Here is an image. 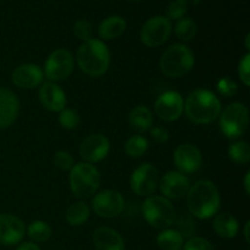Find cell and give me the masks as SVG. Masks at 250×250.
<instances>
[{
  "label": "cell",
  "mask_w": 250,
  "mask_h": 250,
  "mask_svg": "<svg viewBox=\"0 0 250 250\" xmlns=\"http://www.w3.org/2000/svg\"><path fill=\"white\" fill-rule=\"evenodd\" d=\"M188 212L197 219L207 220L219 212L221 198L217 187L209 180H200L190 186L187 193Z\"/></svg>",
  "instance_id": "obj_1"
},
{
  "label": "cell",
  "mask_w": 250,
  "mask_h": 250,
  "mask_svg": "<svg viewBox=\"0 0 250 250\" xmlns=\"http://www.w3.org/2000/svg\"><path fill=\"white\" fill-rule=\"evenodd\" d=\"M244 190H246V194L249 195L250 194V172L248 171L244 177Z\"/></svg>",
  "instance_id": "obj_40"
},
{
  "label": "cell",
  "mask_w": 250,
  "mask_h": 250,
  "mask_svg": "<svg viewBox=\"0 0 250 250\" xmlns=\"http://www.w3.org/2000/svg\"><path fill=\"white\" fill-rule=\"evenodd\" d=\"M126 20L119 15H111L100 22L98 27V34L103 41H114L124 34L126 31Z\"/></svg>",
  "instance_id": "obj_21"
},
{
  "label": "cell",
  "mask_w": 250,
  "mask_h": 250,
  "mask_svg": "<svg viewBox=\"0 0 250 250\" xmlns=\"http://www.w3.org/2000/svg\"><path fill=\"white\" fill-rule=\"evenodd\" d=\"M173 163L178 172L192 175L202 167L203 156L199 149L193 144H181L173 153Z\"/></svg>",
  "instance_id": "obj_14"
},
{
  "label": "cell",
  "mask_w": 250,
  "mask_h": 250,
  "mask_svg": "<svg viewBox=\"0 0 250 250\" xmlns=\"http://www.w3.org/2000/svg\"><path fill=\"white\" fill-rule=\"evenodd\" d=\"M172 225L175 226L173 229L177 231L183 239H189L194 237L195 231H197V222H195L194 216L188 211H183L176 215Z\"/></svg>",
  "instance_id": "obj_25"
},
{
  "label": "cell",
  "mask_w": 250,
  "mask_h": 250,
  "mask_svg": "<svg viewBox=\"0 0 250 250\" xmlns=\"http://www.w3.org/2000/svg\"><path fill=\"white\" fill-rule=\"evenodd\" d=\"M159 188L164 198L177 200L186 197L190 188L188 177L178 171H168L159 180Z\"/></svg>",
  "instance_id": "obj_15"
},
{
  "label": "cell",
  "mask_w": 250,
  "mask_h": 250,
  "mask_svg": "<svg viewBox=\"0 0 250 250\" xmlns=\"http://www.w3.org/2000/svg\"><path fill=\"white\" fill-rule=\"evenodd\" d=\"M128 1H131V2H137V1H141V0H128Z\"/></svg>",
  "instance_id": "obj_43"
},
{
  "label": "cell",
  "mask_w": 250,
  "mask_h": 250,
  "mask_svg": "<svg viewBox=\"0 0 250 250\" xmlns=\"http://www.w3.org/2000/svg\"><path fill=\"white\" fill-rule=\"evenodd\" d=\"M44 72L36 63H22L11 73V81L21 89H33L43 83Z\"/></svg>",
  "instance_id": "obj_17"
},
{
  "label": "cell",
  "mask_w": 250,
  "mask_h": 250,
  "mask_svg": "<svg viewBox=\"0 0 250 250\" xmlns=\"http://www.w3.org/2000/svg\"><path fill=\"white\" fill-rule=\"evenodd\" d=\"M149 143L143 136H132L125 144V153L129 158H141L146 153Z\"/></svg>",
  "instance_id": "obj_29"
},
{
  "label": "cell",
  "mask_w": 250,
  "mask_h": 250,
  "mask_svg": "<svg viewBox=\"0 0 250 250\" xmlns=\"http://www.w3.org/2000/svg\"><path fill=\"white\" fill-rule=\"evenodd\" d=\"M16 250H41V248L38 244L33 243V242H24V243L20 244Z\"/></svg>",
  "instance_id": "obj_39"
},
{
  "label": "cell",
  "mask_w": 250,
  "mask_h": 250,
  "mask_svg": "<svg viewBox=\"0 0 250 250\" xmlns=\"http://www.w3.org/2000/svg\"><path fill=\"white\" fill-rule=\"evenodd\" d=\"M76 61L82 72L90 77L105 75L110 66V51L100 39L83 42L76 53Z\"/></svg>",
  "instance_id": "obj_3"
},
{
  "label": "cell",
  "mask_w": 250,
  "mask_h": 250,
  "mask_svg": "<svg viewBox=\"0 0 250 250\" xmlns=\"http://www.w3.org/2000/svg\"><path fill=\"white\" fill-rule=\"evenodd\" d=\"M102 177L93 164L78 163L70 171V187L75 197L84 200L98 192Z\"/></svg>",
  "instance_id": "obj_5"
},
{
  "label": "cell",
  "mask_w": 250,
  "mask_h": 250,
  "mask_svg": "<svg viewBox=\"0 0 250 250\" xmlns=\"http://www.w3.org/2000/svg\"><path fill=\"white\" fill-rule=\"evenodd\" d=\"M238 73H239V77H241L242 82L244 83V85L249 87L250 84V77H249V73H250V54H246V55L242 58V60L239 61V65H238Z\"/></svg>",
  "instance_id": "obj_37"
},
{
  "label": "cell",
  "mask_w": 250,
  "mask_h": 250,
  "mask_svg": "<svg viewBox=\"0 0 250 250\" xmlns=\"http://www.w3.org/2000/svg\"><path fill=\"white\" fill-rule=\"evenodd\" d=\"M90 209L84 200H78L71 204L66 210V221L71 226H82L89 219Z\"/></svg>",
  "instance_id": "obj_24"
},
{
  "label": "cell",
  "mask_w": 250,
  "mask_h": 250,
  "mask_svg": "<svg viewBox=\"0 0 250 250\" xmlns=\"http://www.w3.org/2000/svg\"><path fill=\"white\" fill-rule=\"evenodd\" d=\"M188 119L197 125L214 122L222 111L219 98L208 89H195L185 102V110Z\"/></svg>",
  "instance_id": "obj_2"
},
{
  "label": "cell",
  "mask_w": 250,
  "mask_h": 250,
  "mask_svg": "<svg viewBox=\"0 0 250 250\" xmlns=\"http://www.w3.org/2000/svg\"><path fill=\"white\" fill-rule=\"evenodd\" d=\"M249 226H250V222L247 221L246 225H244V237H246V241L250 242V237H249Z\"/></svg>",
  "instance_id": "obj_41"
},
{
  "label": "cell",
  "mask_w": 250,
  "mask_h": 250,
  "mask_svg": "<svg viewBox=\"0 0 250 250\" xmlns=\"http://www.w3.org/2000/svg\"><path fill=\"white\" fill-rule=\"evenodd\" d=\"M53 164L56 168L61 171H71V168L75 165V160H73L72 155L67 151L60 150L55 153L53 158Z\"/></svg>",
  "instance_id": "obj_34"
},
{
  "label": "cell",
  "mask_w": 250,
  "mask_h": 250,
  "mask_svg": "<svg viewBox=\"0 0 250 250\" xmlns=\"http://www.w3.org/2000/svg\"><path fill=\"white\" fill-rule=\"evenodd\" d=\"M51 233L53 231L48 222L42 221V220L33 221L27 227V234L33 243H44V242L49 241Z\"/></svg>",
  "instance_id": "obj_27"
},
{
  "label": "cell",
  "mask_w": 250,
  "mask_h": 250,
  "mask_svg": "<svg viewBox=\"0 0 250 250\" xmlns=\"http://www.w3.org/2000/svg\"><path fill=\"white\" fill-rule=\"evenodd\" d=\"M92 208L95 214L103 219L117 217L125 208V199L122 194L114 189H104L95 193L92 200Z\"/></svg>",
  "instance_id": "obj_11"
},
{
  "label": "cell",
  "mask_w": 250,
  "mask_h": 250,
  "mask_svg": "<svg viewBox=\"0 0 250 250\" xmlns=\"http://www.w3.org/2000/svg\"><path fill=\"white\" fill-rule=\"evenodd\" d=\"M128 124L137 132L149 131L153 126V112L149 107L138 105L129 112Z\"/></svg>",
  "instance_id": "obj_22"
},
{
  "label": "cell",
  "mask_w": 250,
  "mask_h": 250,
  "mask_svg": "<svg viewBox=\"0 0 250 250\" xmlns=\"http://www.w3.org/2000/svg\"><path fill=\"white\" fill-rule=\"evenodd\" d=\"M172 24L166 16H153L143 24L141 29V41L148 48L160 46L170 38Z\"/></svg>",
  "instance_id": "obj_9"
},
{
  "label": "cell",
  "mask_w": 250,
  "mask_h": 250,
  "mask_svg": "<svg viewBox=\"0 0 250 250\" xmlns=\"http://www.w3.org/2000/svg\"><path fill=\"white\" fill-rule=\"evenodd\" d=\"M73 34L77 37L80 41L87 42L93 38V26L87 20H78L73 24Z\"/></svg>",
  "instance_id": "obj_33"
},
{
  "label": "cell",
  "mask_w": 250,
  "mask_h": 250,
  "mask_svg": "<svg viewBox=\"0 0 250 250\" xmlns=\"http://www.w3.org/2000/svg\"><path fill=\"white\" fill-rule=\"evenodd\" d=\"M249 41H250V34L248 33V34H247V36H246V49H247V50H250Z\"/></svg>",
  "instance_id": "obj_42"
},
{
  "label": "cell",
  "mask_w": 250,
  "mask_h": 250,
  "mask_svg": "<svg viewBox=\"0 0 250 250\" xmlns=\"http://www.w3.org/2000/svg\"><path fill=\"white\" fill-rule=\"evenodd\" d=\"M142 211L146 221L158 229H166L172 226L177 215L172 203L163 195H150L146 198L142 205Z\"/></svg>",
  "instance_id": "obj_6"
},
{
  "label": "cell",
  "mask_w": 250,
  "mask_h": 250,
  "mask_svg": "<svg viewBox=\"0 0 250 250\" xmlns=\"http://www.w3.org/2000/svg\"><path fill=\"white\" fill-rule=\"evenodd\" d=\"M198 32L197 23L190 17H182L177 20V23L175 26V34L180 41L190 42L195 38Z\"/></svg>",
  "instance_id": "obj_28"
},
{
  "label": "cell",
  "mask_w": 250,
  "mask_h": 250,
  "mask_svg": "<svg viewBox=\"0 0 250 250\" xmlns=\"http://www.w3.org/2000/svg\"><path fill=\"white\" fill-rule=\"evenodd\" d=\"M75 59L66 49H56L48 56L44 65V75L50 82H61L72 75Z\"/></svg>",
  "instance_id": "obj_8"
},
{
  "label": "cell",
  "mask_w": 250,
  "mask_h": 250,
  "mask_svg": "<svg viewBox=\"0 0 250 250\" xmlns=\"http://www.w3.org/2000/svg\"><path fill=\"white\" fill-rule=\"evenodd\" d=\"M59 124L65 129H76L80 125V116L72 109H63L59 112Z\"/></svg>",
  "instance_id": "obj_31"
},
{
  "label": "cell",
  "mask_w": 250,
  "mask_h": 250,
  "mask_svg": "<svg viewBox=\"0 0 250 250\" xmlns=\"http://www.w3.org/2000/svg\"><path fill=\"white\" fill-rule=\"evenodd\" d=\"M95 250H125V242L121 234L111 227H98L93 232Z\"/></svg>",
  "instance_id": "obj_20"
},
{
  "label": "cell",
  "mask_w": 250,
  "mask_h": 250,
  "mask_svg": "<svg viewBox=\"0 0 250 250\" xmlns=\"http://www.w3.org/2000/svg\"><path fill=\"white\" fill-rule=\"evenodd\" d=\"M216 87H217V92H219L222 97H226V98L233 97V95L237 93V89H238L237 83L234 82L233 80L227 77L221 78V80L217 82Z\"/></svg>",
  "instance_id": "obj_35"
},
{
  "label": "cell",
  "mask_w": 250,
  "mask_h": 250,
  "mask_svg": "<svg viewBox=\"0 0 250 250\" xmlns=\"http://www.w3.org/2000/svg\"><path fill=\"white\" fill-rule=\"evenodd\" d=\"M229 156L236 164L246 165L250 160V146L247 142H234L229 148Z\"/></svg>",
  "instance_id": "obj_30"
},
{
  "label": "cell",
  "mask_w": 250,
  "mask_h": 250,
  "mask_svg": "<svg viewBox=\"0 0 250 250\" xmlns=\"http://www.w3.org/2000/svg\"><path fill=\"white\" fill-rule=\"evenodd\" d=\"M150 136L156 143H166L168 141V131L165 128V127H160V126H156L150 128Z\"/></svg>",
  "instance_id": "obj_38"
},
{
  "label": "cell",
  "mask_w": 250,
  "mask_h": 250,
  "mask_svg": "<svg viewBox=\"0 0 250 250\" xmlns=\"http://www.w3.org/2000/svg\"><path fill=\"white\" fill-rule=\"evenodd\" d=\"M188 10V4L186 0H172L166 9V17L168 20H180L185 17Z\"/></svg>",
  "instance_id": "obj_32"
},
{
  "label": "cell",
  "mask_w": 250,
  "mask_h": 250,
  "mask_svg": "<svg viewBox=\"0 0 250 250\" xmlns=\"http://www.w3.org/2000/svg\"><path fill=\"white\" fill-rule=\"evenodd\" d=\"M154 110L160 120L165 122H173L182 116L185 100L178 92L168 90L159 95L154 105Z\"/></svg>",
  "instance_id": "obj_12"
},
{
  "label": "cell",
  "mask_w": 250,
  "mask_h": 250,
  "mask_svg": "<svg viewBox=\"0 0 250 250\" xmlns=\"http://www.w3.org/2000/svg\"><path fill=\"white\" fill-rule=\"evenodd\" d=\"M183 250H216L215 247L202 237H192L183 244Z\"/></svg>",
  "instance_id": "obj_36"
},
{
  "label": "cell",
  "mask_w": 250,
  "mask_h": 250,
  "mask_svg": "<svg viewBox=\"0 0 250 250\" xmlns=\"http://www.w3.org/2000/svg\"><path fill=\"white\" fill-rule=\"evenodd\" d=\"M159 171L151 164H142L133 171L129 180L131 189L139 197H150L154 195L159 187Z\"/></svg>",
  "instance_id": "obj_10"
},
{
  "label": "cell",
  "mask_w": 250,
  "mask_h": 250,
  "mask_svg": "<svg viewBox=\"0 0 250 250\" xmlns=\"http://www.w3.org/2000/svg\"><path fill=\"white\" fill-rule=\"evenodd\" d=\"M214 229L221 238L232 239L238 233L239 225L236 217L232 215L219 214L214 219Z\"/></svg>",
  "instance_id": "obj_23"
},
{
  "label": "cell",
  "mask_w": 250,
  "mask_h": 250,
  "mask_svg": "<svg viewBox=\"0 0 250 250\" xmlns=\"http://www.w3.org/2000/svg\"><path fill=\"white\" fill-rule=\"evenodd\" d=\"M194 53L188 45L182 43L168 46L160 58V70L166 77L180 78L186 76L194 67Z\"/></svg>",
  "instance_id": "obj_4"
},
{
  "label": "cell",
  "mask_w": 250,
  "mask_h": 250,
  "mask_svg": "<svg viewBox=\"0 0 250 250\" xmlns=\"http://www.w3.org/2000/svg\"><path fill=\"white\" fill-rule=\"evenodd\" d=\"M26 226L19 217L10 214H0V243L4 246H16L23 239Z\"/></svg>",
  "instance_id": "obj_16"
},
{
  "label": "cell",
  "mask_w": 250,
  "mask_h": 250,
  "mask_svg": "<svg viewBox=\"0 0 250 250\" xmlns=\"http://www.w3.org/2000/svg\"><path fill=\"white\" fill-rule=\"evenodd\" d=\"M110 151V142L106 136L100 133L89 134L83 139L80 146V155L84 163L95 164L104 160Z\"/></svg>",
  "instance_id": "obj_13"
},
{
  "label": "cell",
  "mask_w": 250,
  "mask_h": 250,
  "mask_svg": "<svg viewBox=\"0 0 250 250\" xmlns=\"http://www.w3.org/2000/svg\"><path fill=\"white\" fill-rule=\"evenodd\" d=\"M39 100L42 105L51 112H60L61 110L65 109L66 103H67L62 88L58 83L50 82V81L42 84L39 89Z\"/></svg>",
  "instance_id": "obj_18"
},
{
  "label": "cell",
  "mask_w": 250,
  "mask_h": 250,
  "mask_svg": "<svg viewBox=\"0 0 250 250\" xmlns=\"http://www.w3.org/2000/svg\"><path fill=\"white\" fill-rule=\"evenodd\" d=\"M20 100L12 90L0 88V129L9 128L19 116Z\"/></svg>",
  "instance_id": "obj_19"
},
{
  "label": "cell",
  "mask_w": 250,
  "mask_h": 250,
  "mask_svg": "<svg viewBox=\"0 0 250 250\" xmlns=\"http://www.w3.org/2000/svg\"><path fill=\"white\" fill-rule=\"evenodd\" d=\"M156 243L163 250H181L185 244V239L173 229H166L158 234Z\"/></svg>",
  "instance_id": "obj_26"
},
{
  "label": "cell",
  "mask_w": 250,
  "mask_h": 250,
  "mask_svg": "<svg viewBox=\"0 0 250 250\" xmlns=\"http://www.w3.org/2000/svg\"><path fill=\"white\" fill-rule=\"evenodd\" d=\"M220 115V128L227 138H239L248 129L249 111L242 103H232Z\"/></svg>",
  "instance_id": "obj_7"
}]
</instances>
